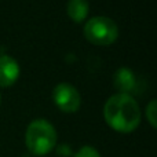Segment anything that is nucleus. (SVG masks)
<instances>
[{"mask_svg":"<svg viewBox=\"0 0 157 157\" xmlns=\"http://www.w3.org/2000/svg\"><path fill=\"white\" fill-rule=\"evenodd\" d=\"M103 116L110 128L117 132H132L141 123L138 102L130 94H116L105 103Z\"/></svg>","mask_w":157,"mask_h":157,"instance_id":"obj_1","label":"nucleus"},{"mask_svg":"<svg viewBox=\"0 0 157 157\" xmlns=\"http://www.w3.org/2000/svg\"><path fill=\"white\" fill-rule=\"evenodd\" d=\"M25 144L32 155L44 156L51 152L57 145V131L47 120H33L28 125Z\"/></svg>","mask_w":157,"mask_h":157,"instance_id":"obj_2","label":"nucleus"},{"mask_svg":"<svg viewBox=\"0 0 157 157\" xmlns=\"http://www.w3.org/2000/svg\"><path fill=\"white\" fill-rule=\"evenodd\" d=\"M84 36L92 44L109 46L119 36V28L113 19L108 17H92L84 25Z\"/></svg>","mask_w":157,"mask_h":157,"instance_id":"obj_3","label":"nucleus"},{"mask_svg":"<svg viewBox=\"0 0 157 157\" xmlns=\"http://www.w3.org/2000/svg\"><path fill=\"white\" fill-rule=\"evenodd\" d=\"M52 98L58 109L65 113L76 112L81 103V97L78 91L69 83H59L58 86H55L52 91Z\"/></svg>","mask_w":157,"mask_h":157,"instance_id":"obj_4","label":"nucleus"},{"mask_svg":"<svg viewBox=\"0 0 157 157\" xmlns=\"http://www.w3.org/2000/svg\"><path fill=\"white\" fill-rule=\"evenodd\" d=\"M19 76V66L14 58L0 55V87H10Z\"/></svg>","mask_w":157,"mask_h":157,"instance_id":"obj_5","label":"nucleus"},{"mask_svg":"<svg viewBox=\"0 0 157 157\" xmlns=\"http://www.w3.org/2000/svg\"><path fill=\"white\" fill-rule=\"evenodd\" d=\"M114 87L120 94H128L135 88V77L134 73L127 68H120L114 75Z\"/></svg>","mask_w":157,"mask_h":157,"instance_id":"obj_6","label":"nucleus"},{"mask_svg":"<svg viewBox=\"0 0 157 157\" xmlns=\"http://www.w3.org/2000/svg\"><path fill=\"white\" fill-rule=\"evenodd\" d=\"M88 2L87 0H69L66 6L68 15L73 19L75 22H81L88 15Z\"/></svg>","mask_w":157,"mask_h":157,"instance_id":"obj_7","label":"nucleus"},{"mask_svg":"<svg viewBox=\"0 0 157 157\" xmlns=\"http://www.w3.org/2000/svg\"><path fill=\"white\" fill-rule=\"evenodd\" d=\"M146 117L147 120H149L150 125H152L153 128L157 127V102L155 99L150 101L149 105H147L146 108Z\"/></svg>","mask_w":157,"mask_h":157,"instance_id":"obj_8","label":"nucleus"},{"mask_svg":"<svg viewBox=\"0 0 157 157\" xmlns=\"http://www.w3.org/2000/svg\"><path fill=\"white\" fill-rule=\"evenodd\" d=\"M75 157H101L99 152L92 146H83L78 149V152L75 155Z\"/></svg>","mask_w":157,"mask_h":157,"instance_id":"obj_9","label":"nucleus"},{"mask_svg":"<svg viewBox=\"0 0 157 157\" xmlns=\"http://www.w3.org/2000/svg\"><path fill=\"white\" fill-rule=\"evenodd\" d=\"M0 103H2V97H0Z\"/></svg>","mask_w":157,"mask_h":157,"instance_id":"obj_10","label":"nucleus"}]
</instances>
